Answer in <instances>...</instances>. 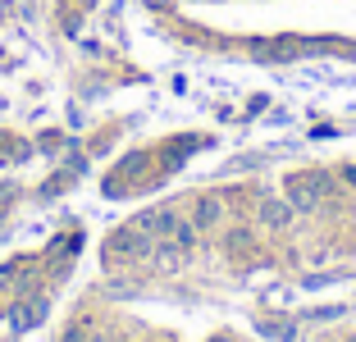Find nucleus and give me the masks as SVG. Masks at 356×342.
Instances as JSON below:
<instances>
[{"instance_id":"nucleus-1","label":"nucleus","mask_w":356,"mask_h":342,"mask_svg":"<svg viewBox=\"0 0 356 342\" xmlns=\"http://www.w3.org/2000/svg\"><path fill=\"white\" fill-rule=\"evenodd\" d=\"M293 201H297L302 210L315 206V183H311V178H297V183H293Z\"/></svg>"}]
</instances>
